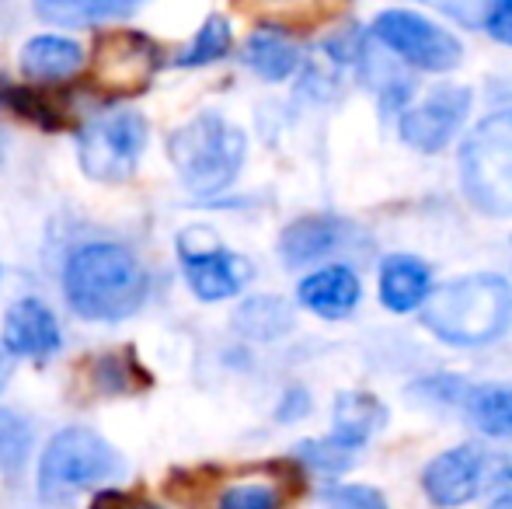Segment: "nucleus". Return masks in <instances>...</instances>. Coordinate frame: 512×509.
<instances>
[{
    "label": "nucleus",
    "instance_id": "f257e3e1",
    "mask_svg": "<svg viewBox=\"0 0 512 509\" xmlns=\"http://www.w3.org/2000/svg\"><path fill=\"white\" fill-rule=\"evenodd\" d=\"M418 314L425 332L446 346H492L512 328V283L495 272H471L439 283Z\"/></svg>",
    "mask_w": 512,
    "mask_h": 509
},
{
    "label": "nucleus",
    "instance_id": "f03ea898",
    "mask_svg": "<svg viewBox=\"0 0 512 509\" xmlns=\"http://www.w3.org/2000/svg\"><path fill=\"white\" fill-rule=\"evenodd\" d=\"M63 293L84 321H122L143 307L150 276L129 248L95 241L70 252L63 269Z\"/></svg>",
    "mask_w": 512,
    "mask_h": 509
},
{
    "label": "nucleus",
    "instance_id": "7ed1b4c3",
    "mask_svg": "<svg viewBox=\"0 0 512 509\" xmlns=\"http://www.w3.org/2000/svg\"><path fill=\"white\" fill-rule=\"evenodd\" d=\"M168 157L185 189L196 196H216L230 189L241 175L244 157H248V136L230 119L203 112L171 133Z\"/></svg>",
    "mask_w": 512,
    "mask_h": 509
},
{
    "label": "nucleus",
    "instance_id": "20e7f679",
    "mask_svg": "<svg viewBox=\"0 0 512 509\" xmlns=\"http://www.w3.org/2000/svg\"><path fill=\"white\" fill-rule=\"evenodd\" d=\"M122 475V457L95 429L70 426L46 443L39 457V499L49 506H67L91 489Z\"/></svg>",
    "mask_w": 512,
    "mask_h": 509
},
{
    "label": "nucleus",
    "instance_id": "39448f33",
    "mask_svg": "<svg viewBox=\"0 0 512 509\" xmlns=\"http://www.w3.org/2000/svg\"><path fill=\"white\" fill-rule=\"evenodd\" d=\"M460 189L485 217H512V109L492 112L464 136Z\"/></svg>",
    "mask_w": 512,
    "mask_h": 509
},
{
    "label": "nucleus",
    "instance_id": "423d86ee",
    "mask_svg": "<svg viewBox=\"0 0 512 509\" xmlns=\"http://www.w3.org/2000/svg\"><path fill=\"white\" fill-rule=\"evenodd\" d=\"M373 42L422 74H450L464 63V42L439 21L408 7H387L370 25Z\"/></svg>",
    "mask_w": 512,
    "mask_h": 509
},
{
    "label": "nucleus",
    "instance_id": "0eeeda50",
    "mask_svg": "<svg viewBox=\"0 0 512 509\" xmlns=\"http://www.w3.org/2000/svg\"><path fill=\"white\" fill-rule=\"evenodd\" d=\"M143 147H147V119L133 109L105 112L91 119L77 136L81 171L95 182H122L136 171Z\"/></svg>",
    "mask_w": 512,
    "mask_h": 509
},
{
    "label": "nucleus",
    "instance_id": "6e6552de",
    "mask_svg": "<svg viewBox=\"0 0 512 509\" xmlns=\"http://www.w3.org/2000/svg\"><path fill=\"white\" fill-rule=\"evenodd\" d=\"M178 255H182L185 283L206 304L237 297L251 279L248 258L223 248L203 227H192L178 238Z\"/></svg>",
    "mask_w": 512,
    "mask_h": 509
},
{
    "label": "nucleus",
    "instance_id": "1a4fd4ad",
    "mask_svg": "<svg viewBox=\"0 0 512 509\" xmlns=\"http://www.w3.org/2000/svg\"><path fill=\"white\" fill-rule=\"evenodd\" d=\"M495 478V457L481 443H460L422 468V492L436 509H460L481 496Z\"/></svg>",
    "mask_w": 512,
    "mask_h": 509
},
{
    "label": "nucleus",
    "instance_id": "9d476101",
    "mask_svg": "<svg viewBox=\"0 0 512 509\" xmlns=\"http://www.w3.org/2000/svg\"><path fill=\"white\" fill-rule=\"evenodd\" d=\"M474 95L464 84H439L422 102L408 105L398 116V133L418 154H439L453 143L471 116Z\"/></svg>",
    "mask_w": 512,
    "mask_h": 509
},
{
    "label": "nucleus",
    "instance_id": "9b49d317",
    "mask_svg": "<svg viewBox=\"0 0 512 509\" xmlns=\"http://www.w3.org/2000/svg\"><path fill=\"white\" fill-rule=\"evenodd\" d=\"M297 300L307 307L310 314L324 321H342L363 300V283H359L356 269L345 262H331L321 269L307 272L297 283Z\"/></svg>",
    "mask_w": 512,
    "mask_h": 509
},
{
    "label": "nucleus",
    "instance_id": "f8f14e48",
    "mask_svg": "<svg viewBox=\"0 0 512 509\" xmlns=\"http://www.w3.org/2000/svg\"><path fill=\"white\" fill-rule=\"evenodd\" d=\"M0 342L11 356H25V360H46L60 349L63 335L56 325V314L49 311L42 300L25 297L4 314V332Z\"/></svg>",
    "mask_w": 512,
    "mask_h": 509
},
{
    "label": "nucleus",
    "instance_id": "ddd939ff",
    "mask_svg": "<svg viewBox=\"0 0 512 509\" xmlns=\"http://www.w3.org/2000/svg\"><path fill=\"white\" fill-rule=\"evenodd\" d=\"M154 70H157L154 42L136 32L108 35L102 46H98V81L105 88H119V91L143 88Z\"/></svg>",
    "mask_w": 512,
    "mask_h": 509
},
{
    "label": "nucleus",
    "instance_id": "4468645a",
    "mask_svg": "<svg viewBox=\"0 0 512 509\" xmlns=\"http://www.w3.org/2000/svg\"><path fill=\"white\" fill-rule=\"evenodd\" d=\"M352 234V224H345L342 217H300L279 234V258L290 269H304L345 248Z\"/></svg>",
    "mask_w": 512,
    "mask_h": 509
},
{
    "label": "nucleus",
    "instance_id": "2eb2a0df",
    "mask_svg": "<svg viewBox=\"0 0 512 509\" xmlns=\"http://www.w3.org/2000/svg\"><path fill=\"white\" fill-rule=\"evenodd\" d=\"M432 290H436V286H432V269L418 255L394 252L380 262L377 293H380V304L391 314L422 311Z\"/></svg>",
    "mask_w": 512,
    "mask_h": 509
},
{
    "label": "nucleus",
    "instance_id": "dca6fc26",
    "mask_svg": "<svg viewBox=\"0 0 512 509\" xmlns=\"http://www.w3.org/2000/svg\"><path fill=\"white\" fill-rule=\"evenodd\" d=\"M387 426V408L377 394L342 391L331 408V440L349 450H363Z\"/></svg>",
    "mask_w": 512,
    "mask_h": 509
},
{
    "label": "nucleus",
    "instance_id": "f3484780",
    "mask_svg": "<svg viewBox=\"0 0 512 509\" xmlns=\"http://www.w3.org/2000/svg\"><path fill=\"white\" fill-rule=\"evenodd\" d=\"M18 63L28 81H63L84 67V49L63 35H35L25 42Z\"/></svg>",
    "mask_w": 512,
    "mask_h": 509
},
{
    "label": "nucleus",
    "instance_id": "a211bd4d",
    "mask_svg": "<svg viewBox=\"0 0 512 509\" xmlns=\"http://www.w3.org/2000/svg\"><path fill=\"white\" fill-rule=\"evenodd\" d=\"M244 63L255 70L262 81H290L300 70V46L283 28H258L244 42Z\"/></svg>",
    "mask_w": 512,
    "mask_h": 509
},
{
    "label": "nucleus",
    "instance_id": "6ab92c4d",
    "mask_svg": "<svg viewBox=\"0 0 512 509\" xmlns=\"http://www.w3.org/2000/svg\"><path fill=\"white\" fill-rule=\"evenodd\" d=\"M143 4L147 0H35V14L46 25L91 28V25H105V21L129 18Z\"/></svg>",
    "mask_w": 512,
    "mask_h": 509
},
{
    "label": "nucleus",
    "instance_id": "aec40b11",
    "mask_svg": "<svg viewBox=\"0 0 512 509\" xmlns=\"http://www.w3.org/2000/svg\"><path fill=\"white\" fill-rule=\"evenodd\" d=\"M460 408L481 436L512 440V384H471Z\"/></svg>",
    "mask_w": 512,
    "mask_h": 509
},
{
    "label": "nucleus",
    "instance_id": "412c9836",
    "mask_svg": "<svg viewBox=\"0 0 512 509\" xmlns=\"http://www.w3.org/2000/svg\"><path fill=\"white\" fill-rule=\"evenodd\" d=\"M234 325H237V332L248 335V339L272 342L293 328V311H290V304L279 297H251L237 307Z\"/></svg>",
    "mask_w": 512,
    "mask_h": 509
},
{
    "label": "nucleus",
    "instance_id": "4be33fe9",
    "mask_svg": "<svg viewBox=\"0 0 512 509\" xmlns=\"http://www.w3.org/2000/svg\"><path fill=\"white\" fill-rule=\"evenodd\" d=\"M234 46V32H230V21L213 14L206 18V25L196 32V42L178 56V67H206V63H216L230 53Z\"/></svg>",
    "mask_w": 512,
    "mask_h": 509
},
{
    "label": "nucleus",
    "instance_id": "5701e85b",
    "mask_svg": "<svg viewBox=\"0 0 512 509\" xmlns=\"http://www.w3.org/2000/svg\"><path fill=\"white\" fill-rule=\"evenodd\" d=\"M297 461L310 468L314 475H324V478H338L342 471L352 468V461H356V450L342 447V443H335L331 436H324V440H304L297 447Z\"/></svg>",
    "mask_w": 512,
    "mask_h": 509
},
{
    "label": "nucleus",
    "instance_id": "b1692460",
    "mask_svg": "<svg viewBox=\"0 0 512 509\" xmlns=\"http://www.w3.org/2000/svg\"><path fill=\"white\" fill-rule=\"evenodd\" d=\"M32 450V426L11 408H0V471L11 475L25 464Z\"/></svg>",
    "mask_w": 512,
    "mask_h": 509
},
{
    "label": "nucleus",
    "instance_id": "393cba45",
    "mask_svg": "<svg viewBox=\"0 0 512 509\" xmlns=\"http://www.w3.org/2000/svg\"><path fill=\"white\" fill-rule=\"evenodd\" d=\"M216 509H283V492L272 482H237L220 492Z\"/></svg>",
    "mask_w": 512,
    "mask_h": 509
},
{
    "label": "nucleus",
    "instance_id": "a878e982",
    "mask_svg": "<svg viewBox=\"0 0 512 509\" xmlns=\"http://www.w3.org/2000/svg\"><path fill=\"white\" fill-rule=\"evenodd\" d=\"M317 509H391L384 492L373 485H331L321 492Z\"/></svg>",
    "mask_w": 512,
    "mask_h": 509
},
{
    "label": "nucleus",
    "instance_id": "bb28decb",
    "mask_svg": "<svg viewBox=\"0 0 512 509\" xmlns=\"http://www.w3.org/2000/svg\"><path fill=\"white\" fill-rule=\"evenodd\" d=\"M467 391H471V384H464L460 377H450V374L411 384V394H418V398L429 401V405H464Z\"/></svg>",
    "mask_w": 512,
    "mask_h": 509
},
{
    "label": "nucleus",
    "instance_id": "cd10ccee",
    "mask_svg": "<svg viewBox=\"0 0 512 509\" xmlns=\"http://www.w3.org/2000/svg\"><path fill=\"white\" fill-rule=\"evenodd\" d=\"M425 4L439 7L443 14L457 18L460 25L481 28V21H485V11H488V4H492V0H425Z\"/></svg>",
    "mask_w": 512,
    "mask_h": 509
},
{
    "label": "nucleus",
    "instance_id": "c85d7f7f",
    "mask_svg": "<svg viewBox=\"0 0 512 509\" xmlns=\"http://www.w3.org/2000/svg\"><path fill=\"white\" fill-rule=\"evenodd\" d=\"M488 35L502 46H512V0H492L485 11V21H481Z\"/></svg>",
    "mask_w": 512,
    "mask_h": 509
},
{
    "label": "nucleus",
    "instance_id": "c756f323",
    "mask_svg": "<svg viewBox=\"0 0 512 509\" xmlns=\"http://www.w3.org/2000/svg\"><path fill=\"white\" fill-rule=\"evenodd\" d=\"M307 412H310V394L304 391V387H290V391L283 394V401H279L276 419L279 422H297V419H304Z\"/></svg>",
    "mask_w": 512,
    "mask_h": 509
},
{
    "label": "nucleus",
    "instance_id": "7c9ffc66",
    "mask_svg": "<svg viewBox=\"0 0 512 509\" xmlns=\"http://www.w3.org/2000/svg\"><path fill=\"white\" fill-rule=\"evenodd\" d=\"M11 367H14V356L4 349V342H0V387L7 384V377H11Z\"/></svg>",
    "mask_w": 512,
    "mask_h": 509
},
{
    "label": "nucleus",
    "instance_id": "2f4dec72",
    "mask_svg": "<svg viewBox=\"0 0 512 509\" xmlns=\"http://www.w3.org/2000/svg\"><path fill=\"white\" fill-rule=\"evenodd\" d=\"M488 509H512V496H506V499H499V503H492Z\"/></svg>",
    "mask_w": 512,
    "mask_h": 509
},
{
    "label": "nucleus",
    "instance_id": "473e14b6",
    "mask_svg": "<svg viewBox=\"0 0 512 509\" xmlns=\"http://www.w3.org/2000/svg\"><path fill=\"white\" fill-rule=\"evenodd\" d=\"M126 509H161V506H154V503H133V506H126Z\"/></svg>",
    "mask_w": 512,
    "mask_h": 509
},
{
    "label": "nucleus",
    "instance_id": "72a5a7b5",
    "mask_svg": "<svg viewBox=\"0 0 512 509\" xmlns=\"http://www.w3.org/2000/svg\"><path fill=\"white\" fill-rule=\"evenodd\" d=\"M265 4H286V0H265Z\"/></svg>",
    "mask_w": 512,
    "mask_h": 509
}]
</instances>
